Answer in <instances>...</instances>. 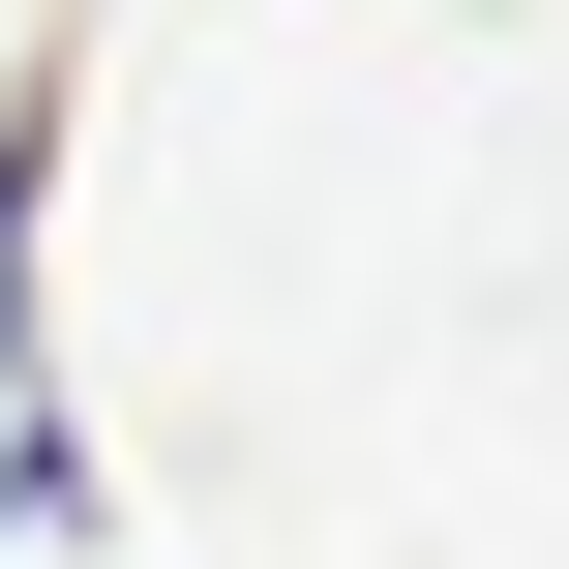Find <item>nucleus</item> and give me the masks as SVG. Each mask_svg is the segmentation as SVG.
Listing matches in <instances>:
<instances>
[{"instance_id":"2","label":"nucleus","mask_w":569,"mask_h":569,"mask_svg":"<svg viewBox=\"0 0 569 569\" xmlns=\"http://www.w3.org/2000/svg\"><path fill=\"white\" fill-rule=\"evenodd\" d=\"M0 569H90V450L60 420H0Z\"/></svg>"},{"instance_id":"1","label":"nucleus","mask_w":569,"mask_h":569,"mask_svg":"<svg viewBox=\"0 0 569 569\" xmlns=\"http://www.w3.org/2000/svg\"><path fill=\"white\" fill-rule=\"evenodd\" d=\"M30 240H60V90H0V390L60 360V330H30Z\"/></svg>"}]
</instances>
